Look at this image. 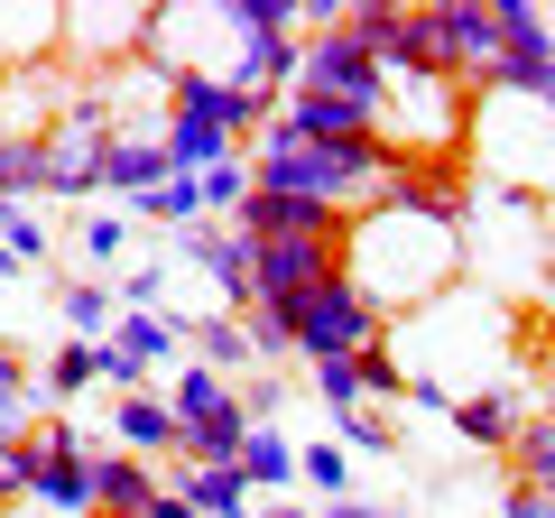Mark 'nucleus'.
<instances>
[{"mask_svg": "<svg viewBox=\"0 0 555 518\" xmlns=\"http://www.w3.org/2000/svg\"><path fill=\"white\" fill-rule=\"evenodd\" d=\"M500 518H555V491H528V481H509V500H500Z\"/></svg>", "mask_w": 555, "mask_h": 518, "instance_id": "cd10ccee", "label": "nucleus"}, {"mask_svg": "<svg viewBox=\"0 0 555 518\" xmlns=\"http://www.w3.org/2000/svg\"><path fill=\"white\" fill-rule=\"evenodd\" d=\"M56 306H65V324H75V342H112L120 334V287H102V279H75Z\"/></svg>", "mask_w": 555, "mask_h": 518, "instance_id": "f3484780", "label": "nucleus"}, {"mask_svg": "<svg viewBox=\"0 0 555 518\" xmlns=\"http://www.w3.org/2000/svg\"><path fill=\"white\" fill-rule=\"evenodd\" d=\"M139 213H149V222H185V232H195V222H204V185H195V177H167Z\"/></svg>", "mask_w": 555, "mask_h": 518, "instance_id": "b1692460", "label": "nucleus"}, {"mask_svg": "<svg viewBox=\"0 0 555 518\" xmlns=\"http://www.w3.org/2000/svg\"><path fill=\"white\" fill-rule=\"evenodd\" d=\"M167 407H177V426H185V463H241L250 407H241V389H232L222 371L185 361V371L167 379Z\"/></svg>", "mask_w": 555, "mask_h": 518, "instance_id": "20e7f679", "label": "nucleus"}, {"mask_svg": "<svg viewBox=\"0 0 555 518\" xmlns=\"http://www.w3.org/2000/svg\"><path fill=\"white\" fill-rule=\"evenodd\" d=\"M38 399H47V379L28 371V352L20 342H0V444H20V436H38Z\"/></svg>", "mask_w": 555, "mask_h": 518, "instance_id": "f8f14e48", "label": "nucleus"}, {"mask_svg": "<svg viewBox=\"0 0 555 518\" xmlns=\"http://www.w3.org/2000/svg\"><path fill=\"white\" fill-rule=\"evenodd\" d=\"M343 436H352L361 454H389V444H398V407H389V399H371V407H352V417H343Z\"/></svg>", "mask_w": 555, "mask_h": 518, "instance_id": "393cba45", "label": "nucleus"}, {"mask_svg": "<svg viewBox=\"0 0 555 518\" xmlns=\"http://www.w3.org/2000/svg\"><path fill=\"white\" fill-rule=\"evenodd\" d=\"M47 250H56V232H47L28 204H0V279H10V269H38Z\"/></svg>", "mask_w": 555, "mask_h": 518, "instance_id": "a211bd4d", "label": "nucleus"}, {"mask_svg": "<svg viewBox=\"0 0 555 518\" xmlns=\"http://www.w3.org/2000/svg\"><path fill=\"white\" fill-rule=\"evenodd\" d=\"M259 518H306V509H297V500H259Z\"/></svg>", "mask_w": 555, "mask_h": 518, "instance_id": "c756f323", "label": "nucleus"}, {"mask_svg": "<svg viewBox=\"0 0 555 518\" xmlns=\"http://www.w3.org/2000/svg\"><path fill=\"white\" fill-rule=\"evenodd\" d=\"M509 472L528 481V491H555V407H537V417H528V436L509 444Z\"/></svg>", "mask_w": 555, "mask_h": 518, "instance_id": "aec40b11", "label": "nucleus"}, {"mask_svg": "<svg viewBox=\"0 0 555 518\" xmlns=\"http://www.w3.org/2000/svg\"><path fill=\"white\" fill-rule=\"evenodd\" d=\"M278 120H287L297 140H315V148H352V140H371V112H352V102H324V93H287V102H278Z\"/></svg>", "mask_w": 555, "mask_h": 518, "instance_id": "9d476101", "label": "nucleus"}, {"mask_svg": "<svg viewBox=\"0 0 555 518\" xmlns=\"http://www.w3.org/2000/svg\"><path fill=\"white\" fill-rule=\"evenodd\" d=\"M324 518H389V509H361V500H334V509H324Z\"/></svg>", "mask_w": 555, "mask_h": 518, "instance_id": "c85d7f7f", "label": "nucleus"}, {"mask_svg": "<svg viewBox=\"0 0 555 518\" xmlns=\"http://www.w3.org/2000/svg\"><path fill=\"white\" fill-rule=\"evenodd\" d=\"M177 250L195 259V269H214L222 306H241V315H250V306H259V241L241 232V222H214V213H204L195 232H177Z\"/></svg>", "mask_w": 555, "mask_h": 518, "instance_id": "423d86ee", "label": "nucleus"}, {"mask_svg": "<svg viewBox=\"0 0 555 518\" xmlns=\"http://www.w3.org/2000/svg\"><path fill=\"white\" fill-rule=\"evenodd\" d=\"M167 491H177L195 518H259V491L241 481V463H185Z\"/></svg>", "mask_w": 555, "mask_h": 518, "instance_id": "1a4fd4ad", "label": "nucleus"}, {"mask_svg": "<svg viewBox=\"0 0 555 518\" xmlns=\"http://www.w3.org/2000/svg\"><path fill=\"white\" fill-rule=\"evenodd\" d=\"M93 379H102L93 342H65V352L47 361V399H83V389H93Z\"/></svg>", "mask_w": 555, "mask_h": 518, "instance_id": "5701e85b", "label": "nucleus"}, {"mask_svg": "<svg viewBox=\"0 0 555 518\" xmlns=\"http://www.w3.org/2000/svg\"><path fill=\"white\" fill-rule=\"evenodd\" d=\"M149 518H195V509H185V500H177V491H167V500H158V509H149Z\"/></svg>", "mask_w": 555, "mask_h": 518, "instance_id": "7c9ffc66", "label": "nucleus"}, {"mask_svg": "<svg viewBox=\"0 0 555 518\" xmlns=\"http://www.w3.org/2000/svg\"><path fill=\"white\" fill-rule=\"evenodd\" d=\"M167 177H177V167H167V140H139V130H120V140H112V167H102V185H112V195L149 204Z\"/></svg>", "mask_w": 555, "mask_h": 518, "instance_id": "ddd939ff", "label": "nucleus"}, {"mask_svg": "<svg viewBox=\"0 0 555 518\" xmlns=\"http://www.w3.org/2000/svg\"><path fill=\"white\" fill-rule=\"evenodd\" d=\"M454 269H463V222H436V213H416V204H371V213L343 222V279L379 315L436 306Z\"/></svg>", "mask_w": 555, "mask_h": 518, "instance_id": "f257e3e1", "label": "nucleus"}, {"mask_svg": "<svg viewBox=\"0 0 555 518\" xmlns=\"http://www.w3.org/2000/svg\"><path fill=\"white\" fill-rule=\"evenodd\" d=\"M158 472H149V463L139 454H102L93 444V518H149L158 509Z\"/></svg>", "mask_w": 555, "mask_h": 518, "instance_id": "6e6552de", "label": "nucleus"}, {"mask_svg": "<svg viewBox=\"0 0 555 518\" xmlns=\"http://www.w3.org/2000/svg\"><path fill=\"white\" fill-rule=\"evenodd\" d=\"M315 399L334 407V417H352V407H371V379H361V361H315Z\"/></svg>", "mask_w": 555, "mask_h": 518, "instance_id": "4be33fe9", "label": "nucleus"}, {"mask_svg": "<svg viewBox=\"0 0 555 518\" xmlns=\"http://www.w3.org/2000/svg\"><path fill=\"white\" fill-rule=\"evenodd\" d=\"M528 417H537L528 379H509V371H500V379H481L473 399L454 407V436H463V444H500V454H509V444L528 436Z\"/></svg>", "mask_w": 555, "mask_h": 518, "instance_id": "0eeeda50", "label": "nucleus"}, {"mask_svg": "<svg viewBox=\"0 0 555 518\" xmlns=\"http://www.w3.org/2000/svg\"><path fill=\"white\" fill-rule=\"evenodd\" d=\"M241 481H250V491H297L306 444H287L278 426H250V436H241Z\"/></svg>", "mask_w": 555, "mask_h": 518, "instance_id": "2eb2a0df", "label": "nucleus"}, {"mask_svg": "<svg viewBox=\"0 0 555 518\" xmlns=\"http://www.w3.org/2000/svg\"><path fill=\"white\" fill-rule=\"evenodd\" d=\"M28 500H47L56 518H93V436L75 426H38L28 436Z\"/></svg>", "mask_w": 555, "mask_h": 518, "instance_id": "39448f33", "label": "nucleus"}, {"mask_svg": "<svg viewBox=\"0 0 555 518\" xmlns=\"http://www.w3.org/2000/svg\"><path fill=\"white\" fill-rule=\"evenodd\" d=\"M47 195V140H0V204Z\"/></svg>", "mask_w": 555, "mask_h": 518, "instance_id": "412c9836", "label": "nucleus"}, {"mask_svg": "<svg viewBox=\"0 0 555 518\" xmlns=\"http://www.w3.org/2000/svg\"><path fill=\"white\" fill-rule=\"evenodd\" d=\"M408 65L416 75L463 83V93H491L500 83V20H491V0H426V10H408Z\"/></svg>", "mask_w": 555, "mask_h": 518, "instance_id": "f03ea898", "label": "nucleus"}, {"mask_svg": "<svg viewBox=\"0 0 555 518\" xmlns=\"http://www.w3.org/2000/svg\"><path fill=\"white\" fill-rule=\"evenodd\" d=\"M195 361H204V371H222V379H232V361H259L250 352V315H204L195 324Z\"/></svg>", "mask_w": 555, "mask_h": 518, "instance_id": "6ab92c4d", "label": "nucleus"}, {"mask_svg": "<svg viewBox=\"0 0 555 518\" xmlns=\"http://www.w3.org/2000/svg\"><path fill=\"white\" fill-rule=\"evenodd\" d=\"M120 250H130V213H83V259L102 269V259H120Z\"/></svg>", "mask_w": 555, "mask_h": 518, "instance_id": "bb28decb", "label": "nucleus"}, {"mask_svg": "<svg viewBox=\"0 0 555 518\" xmlns=\"http://www.w3.org/2000/svg\"><path fill=\"white\" fill-rule=\"evenodd\" d=\"M287 324H297V352L306 361H361V352H389V315H379L371 297H361L352 279H324L315 297L287 306Z\"/></svg>", "mask_w": 555, "mask_h": 518, "instance_id": "7ed1b4c3", "label": "nucleus"}, {"mask_svg": "<svg viewBox=\"0 0 555 518\" xmlns=\"http://www.w3.org/2000/svg\"><path fill=\"white\" fill-rule=\"evenodd\" d=\"M112 426H120V444H130V454H185V426H177V407H167L158 389H130Z\"/></svg>", "mask_w": 555, "mask_h": 518, "instance_id": "4468645a", "label": "nucleus"}, {"mask_svg": "<svg viewBox=\"0 0 555 518\" xmlns=\"http://www.w3.org/2000/svg\"><path fill=\"white\" fill-rule=\"evenodd\" d=\"M0 518H10V500H0Z\"/></svg>", "mask_w": 555, "mask_h": 518, "instance_id": "2f4dec72", "label": "nucleus"}, {"mask_svg": "<svg viewBox=\"0 0 555 518\" xmlns=\"http://www.w3.org/2000/svg\"><path fill=\"white\" fill-rule=\"evenodd\" d=\"M112 342L139 361V371H158V361H177L185 342H195V324H185V315H158V306H120V334H112Z\"/></svg>", "mask_w": 555, "mask_h": 518, "instance_id": "9b49d317", "label": "nucleus"}, {"mask_svg": "<svg viewBox=\"0 0 555 518\" xmlns=\"http://www.w3.org/2000/svg\"><path fill=\"white\" fill-rule=\"evenodd\" d=\"M306 481H315V500L334 509L343 481H352V463H343V444H306Z\"/></svg>", "mask_w": 555, "mask_h": 518, "instance_id": "a878e982", "label": "nucleus"}, {"mask_svg": "<svg viewBox=\"0 0 555 518\" xmlns=\"http://www.w3.org/2000/svg\"><path fill=\"white\" fill-rule=\"evenodd\" d=\"M222 158H241L232 130H214L204 112H167V167H177V177H204V167H222Z\"/></svg>", "mask_w": 555, "mask_h": 518, "instance_id": "dca6fc26", "label": "nucleus"}]
</instances>
